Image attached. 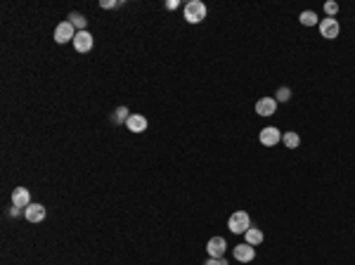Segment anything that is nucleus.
<instances>
[{
    "label": "nucleus",
    "instance_id": "1",
    "mask_svg": "<svg viewBox=\"0 0 355 265\" xmlns=\"http://www.w3.org/2000/svg\"><path fill=\"white\" fill-rule=\"evenodd\" d=\"M182 14H185V21H187V24H201V21L206 19V14H209V7H206L201 0H190V2H185Z\"/></svg>",
    "mask_w": 355,
    "mask_h": 265
},
{
    "label": "nucleus",
    "instance_id": "2",
    "mask_svg": "<svg viewBox=\"0 0 355 265\" xmlns=\"http://www.w3.org/2000/svg\"><path fill=\"white\" fill-rule=\"evenodd\" d=\"M228 228L232 235H244L246 230L251 228V216L246 211H235L228 220Z\"/></svg>",
    "mask_w": 355,
    "mask_h": 265
},
{
    "label": "nucleus",
    "instance_id": "3",
    "mask_svg": "<svg viewBox=\"0 0 355 265\" xmlns=\"http://www.w3.org/2000/svg\"><path fill=\"white\" fill-rule=\"evenodd\" d=\"M320 33H322V38H327V40H334V38H339V33H341V26H339L337 17L320 19Z\"/></svg>",
    "mask_w": 355,
    "mask_h": 265
},
{
    "label": "nucleus",
    "instance_id": "4",
    "mask_svg": "<svg viewBox=\"0 0 355 265\" xmlns=\"http://www.w3.org/2000/svg\"><path fill=\"white\" fill-rule=\"evenodd\" d=\"M92 45H95V38H92L90 31H78L76 38H73V50H76V52H81V55L90 52Z\"/></svg>",
    "mask_w": 355,
    "mask_h": 265
},
{
    "label": "nucleus",
    "instance_id": "5",
    "mask_svg": "<svg viewBox=\"0 0 355 265\" xmlns=\"http://www.w3.org/2000/svg\"><path fill=\"white\" fill-rule=\"evenodd\" d=\"M76 33H78V31L71 26V21H62V24H57V28H55V40L59 43V45H64V43H73Z\"/></svg>",
    "mask_w": 355,
    "mask_h": 265
},
{
    "label": "nucleus",
    "instance_id": "6",
    "mask_svg": "<svg viewBox=\"0 0 355 265\" xmlns=\"http://www.w3.org/2000/svg\"><path fill=\"white\" fill-rule=\"evenodd\" d=\"M258 140H261L263 147H275L282 142V133H280V128H275V126H265V128L258 133Z\"/></svg>",
    "mask_w": 355,
    "mask_h": 265
},
{
    "label": "nucleus",
    "instance_id": "7",
    "mask_svg": "<svg viewBox=\"0 0 355 265\" xmlns=\"http://www.w3.org/2000/svg\"><path fill=\"white\" fill-rule=\"evenodd\" d=\"M225 249H228V242L223 237H211L209 242H206L209 258H225Z\"/></svg>",
    "mask_w": 355,
    "mask_h": 265
},
{
    "label": "nucleus",
    "instance_id": "8",
    "mask_svg": "<svg viewBox=\"0 0 355 265\" xmlns=\"http://www.w3.org/2000/svg\"><path fill=\"white\" fill-rule=\"evenodd\" d=\"M24 218H26L28 223H43V220H45V206L31 201L26 209H24Z\"/></svg>",
    "mask_w": 355,
    "mask_h": 265
},
{
    "label": "nucleus",
    "instance_id": "9",
    "mask_svg": "<svg viewBox=\"0 0 355 265\" xmlns=\"http://www.w3.org/2000/svg\"><path fill=\"white\" fill-rule=\"evenodd\" d=\"M232 254H235V258L239 261V263H251V261L256 258V247H251V244H246L244 242V244H237Z\"/></svg>",
    "mask_w": 355,
    "mask_h": 265
},
{
    "label": "nucleus",
    "instance_id": "10",
    "mask_svg": "<svg viewBox=\"0 0 355 265\" xmlns=\"http://www.w3.org/2000/svg\"><path fill=\"white\" fill-rule=\"evenodd\" d=\"M277 111V100L275 97H261L256 102V114L258 116H273Z\"/></svg>",
    "mask_w": 355,
    "mask_h": 265
},
{
    "label": "nucleus",
    "instance_id": "11",
    "mask_svg": "<svg viewBox=\"0 0 355 265\" xmlns=\"http://www.w3.org/2000/svg\"><path fill=\"white\" fill-rule=\"evenodd\" d=\"M28 204H31V192H28L26 187H14V190H12V206L26 209Z\"/></svg>",
    "mask_w": 355,
    "mask_h": 265
},
{
    "label": "nucleus",
    "instance_id": "12",
    "mask_svg": "<svg viewBox=\"0 0 355 265\" xmlns=\"http://www.w3.org/2000/svg\"><path fill=\"white\" fill-rule=\"evenodd\" d=\"M147 126H149V123H147V119L142 114H130L126 121V128L130 130V133H145Z\"/></svg>",
    "mask_w": 355,
    "mask_h": 265
},
{
    "label": "nucleus",
    "instance_id": "13",
    "mask_svg": "<svg viewBox=\"0 0 355 265\" xmlns=\"http://www.w3.org/2000/svg\"><path fill=\"white\" fill-rule=\"evenodd\" d=\"M263 239H265L263 230L256 228V225H251V228L244 232V242L246 244H251V247H261V244H263Z\"/></svg>",
    "mask_w": 355,
    "mask_h": 265
},
{
    "label": "nucleus",
    "instance_id": "14",
    "mask_svg": "<svg viewBox=\"0 0 355 265\" xmlns=\"http://www.w3.org/2000/svg\"><path fill=\"white\" fill-rule=\"evenodd\" d=\"M282 145L287 147V149H299L301 135L296 133V130H287V133H282Z\"/></svg>",
    "mask_w": 355,
    "mask_h": 265
},
{
    "label": "nucleus",
    "instance_id": "15",
    "mask_svg": "<svg viewBox=\"0 0 355 265\" xmlns=\"http://www.w3.org/2000/svg\"><path fill=\"white\" fill-rule=\"evenodd\" d=\"M66 21H71V26L76 28V31H88V19H85V14H81V12H71Z\"/></svg>",
    "mask_w": 355,
    "mask_h": 265
},
{
    "label": "nucleus",
    "instance_id": "16",
    "mask_svg": "<svg viewBox=\"0 0 355 265\" xmlns=\"http://www.w3.org/2000/svg\"><path fill=\"white\" fill-rule=\"evenodd\" d=\"M299 21L303 24V26H320L318 12H313V9H303V12L299 14Z\"/></svg>",
    "mask_w": 355,
    "mask_h": 265
},
{
    "label": "nucleus",
    "instance_id": "17",
    "mask_svg": "<svg viewBox=\"0 0 355 265\" xmlns=\"http://www.w3.org/2000/svg\"><path fill=\"white\" fill-rule=\"evenodd\" d=\"M128 116H130V111H128V107H116V111H114V116H111V123H116V126H126Z\"/></svg>",
    "mask_w": 355,
    "mask_h": 265
},
{
    "label": "nucleus",
    "instance_id": "18",
    "mask_svg": "<svg viewBox=\"0 0 355 265\" xmlns=\"http://www.w3.org/2000/svg\"><path fill=\"white\" fill-rule=\"evenodd\" d=\"M275 100H277V102H289V100H292V88H287V85L277 88V92H275Z\"/></svg>",
    "mask_w": 355,
    "mask_h": 265
},
{
    "label": "nucleus",
    "instance_id": "19",
    "mask_svg": "<svg viewBox=\"0 0 355 265\" xmlns=\"http://www.w3.org/2000/svg\"><path fill=\"white\" fill-rule=\"evenodd\" d=\"M325 12H327V17H337L339 14V2H334V0L325 2Z\"/></svg>",
    "mask_w": 355,
    "mask_h": 265
},
{
    "label": "nucleus",
    "instance_id": "20",
    "mask_svg": "<svg viewBox=\"0 0 355 265\" xmlns=\"http://www.w3.org/2000/svg\"><path fill=\"white\" fill-rule=\"evenodd\" d=\"M121 2H116V0H102L100 2V7L102 9H114V7H118Z\"/></svg>",
    "mask_w": 355,
    "mask_h": 265
},
{
    "label": "nucleus",
    "instance_id": "21",
    "mask_svg": "<svg viewBox=\"0 0 355 265\" xmlns=\"http://www.w3.org/2000/svg\"><path fill=\"white\" fill-rule=\"evenodd\" d=\"M204 265H228L225 258H209V261H204Z\"/></svg>",
    "mask_w": 355,
    "mask_h": 265
},
{
    "label": "nucleus",
    "instance_id": "22",
    "mask_svg": "<svg viewBox=\"0 0 355 265\" xmlns=\"http://www.w3.org/2000/svg\"><path fill=\"white\" fill-rule=\"evenodd\" d=\"M178 7H180L178 0H168V2H166V9H168V12H173V9H178Z\"/></svg>",
    "mask_w": 355,
    "mask_h": 265
},
{
    "label": "nucleus",
    "instance_id": "23",
    "mask_svg": "<svg viewBox=\"0 0 355 265\" xmlns=\"http://www.w3.org/2000/svg\"><path fill=\"white\" fill-rule=\"evenodd\" d=\"M21 213H24V209H17V206L9 209V216H12V218H17V216H21Z\"/></svg>",
    "mask_w": 355,
    "mask_h": 265
}]
</instances>
